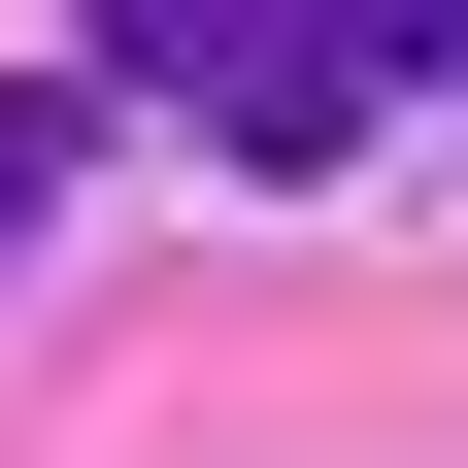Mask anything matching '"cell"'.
Listing matches in <instances>:
<instances>
[{"label":"cell","mask_w":468,"mask_h":468,"mask_svg":"<svg viewBox=\"0 0 468 468\" xmlns=\"http://www.w3.org/2000/svg\"><path fill=\"white\" fill-rule=\"evenodd\" d=\"M101 101H167V134H234V167H335L401 101V34H302V0H134L101 34Z\"/></svg>","instance_id":"1"},{"label":"cell","mask_w":468,"mask_h":468,"mask_svg":"<svg viewBox=\"0 0 468 468\" xmlns=\"http://www.w3.org/2000/svg\"><path fill=\"white\" fill-rule=\"evenodd\" d=\"M68 134H101V68H0V268H34V201H68Z\"/></svg>","instance_id":"2"}]
</instances>
